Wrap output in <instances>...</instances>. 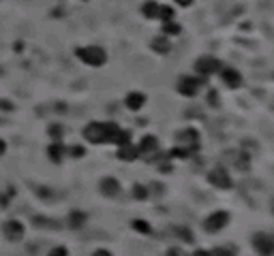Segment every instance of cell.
<instances>
[{
  "instance_id": "19",
  "label": "cell",
  "mask_w": 274,
  "mask_h": 256,
  "mask_svg": "<svg viewBox=\"0 0 274 256\" xmlns=\"http://www.w3.org/2000/svg\"><path fill=\"white\" fill-rule=\"evenodd\" d=\"M174 235H178L182 241H186V243H193V235H191V231L189 229H184V226H174Z\"/></svg>"
},
{
  "instance_id": "22",
  "label": "cell",
  "mask_w": 274,
  "mask_h": 256,
  "mask_svg": "<svg viewBox=\"0 0 274 256\" xmlns=\"http://www.w3.org/2000/svg\"><path fill=\"white\" fill-rule=\"evenodd\" d=\"M84 222H86V213H81V212H73L71 216H69V224H71L73 229H79Z\"/></svg>"
},
{
  "instance_id": "23",
  "label": "cell",
  "mask_w": 274,
  "mask_h": 256,
  "mask_svg": "<svg viewBox=\"0 0 274 256\" xmlns=\"http://www.w3.org/2000/svg\"><path fill=\"white\" fill-rule=\"evenodd\" d=\"M174 13H176V11H174L172 7H167V4H161V7H159V17H156V20H161V21L174 20Z\"/></svg>"
},
{
  "instance_id": "8",
  "label": "cell",
  "mask_w": 274,
  "mask_h": 256,
  "mask_svg": "<svg viewBox=\"0 0 274 256\" xmlns=\"http://www.w3.org/2000/svg\"><path fill=\"white\" fill-rule=\"evenodd\" d=\"M2 231H4V237H7L9 241H20L22 237H24V224L17 222V220H9V222H4Z\"/></svg>"
},
{
  "instance_id": "9",
  "label": "cell",
  "mask_w": 274,
  "mask_h": 256,
  "mask_svg": "<svg viewBox=\"0 0 274 256\" xmlns=\"http://www.w3.org/2000/svg\"><path fill=\"white\" fill-rule=\"evenodd\" d=\"M253 246H255V250H257L259 254H272L274 252V239L270 235H264V233L255 237Z\"/></svg>"
},
{
  "instance_id": "31",
  "label": "cell",
  "mask_w": 274,
  "mask_h": 256,
  "mask_svg": "<svg viewBox=\"0 0 274 256\" xmlns=\"http://www.w3.org/2000/svg\"><path fill=\"white\" fill-rule=\"evenodd\" d=\"M178 4H182V7H189V4H193V0H176Z\"/></svg>"
},
{
  "instance_id": "2",
  "label": "cell",
  "mask_w": 274,
  "mask_h": 256,
  "mask_svg": "<svg viewBox=\"0 0 274 256\" xmlns=\"http://www.w3.org/2000/svg\"><path fill=\"white\" fill-rule=\"evenodd\" d=\"M75 56H77L84 64H88V66H103V64L107 62L105 49L97 47V45H90V47H77L75 49Z\"/></svg>"
},
{
  "instance_id": "24",
  "label": "cell",
  "mask_w": 274,
  "mask_h": 256,
  "mask_svg": "<svg viewBox=\"0 0 274 256\" xmlns=\"http://www.w3.org/2000/svg\"><path fill=\"white\" fill-rule=\"evenodd\" d=\"M48 135H50L51 139H56V141H60V137L65 135V128H62L60 124H51L50 130H48Z\"/></svg>"
},
{
  "instance_id": "16",
  "label": "cell",
  "mask_w": 274,
  "mask_h": 256,
  "mask_svg": "<svg viewBox=\"0 0 274 256\" xmlns=\"http://www.w3.org/2000/svg\"><path fill=\"white\" fill-rule=\"evenodd\" d=\"M159 2H154V0H148V2L142 4V13L144 17H148V20H156L159 17Z\"/></svg>"
},
{
  "instance_id": "20",
  "label": "cell",
  "mask_w": 274,
  "mask_h": 256,
  "mask_svg": "<svg viewBox=\"0 0 274 256\" xmlns=\"http://www.w3.org/2000/svg\"><path fill=\"white\" fill-rule=\"evenodd\" d=\"M163 32L165 34H180L182 32V26L176 24L174 20H167V21H163Z\"/></svg>"
},
{
  "instance_id": "14",
  "label": "cell",
  "mask_w": 274,
  "mask_h": 256,
  "mask_svg": "<svg viewBox=\"0 0 274 256\" xmlns=\"http://www.w3.org/2000/svg\"><path fill=\"white\" fill-rule=\"evenodd\" d=\"M126 107L131 109V111H139V109L144 107V103H146V96L142 94V92H131L129 96H126Z\"/></svg>"
},
{
  "instance_id": "18",
  "label": "cell",
  "mask_w": 274,
  "mask_h": 256,
  "mask_svg": "<svg viewBox=\"0 0 274 256\" xmlns=\"http://www.w3.org/2000/svg\"><path fill=\"white\" fill-rule=\"evenodd\" d=\"M231 156H234V167L238 169V171H249V156L247 154H244V152H234V154H231Z\"/></svg>"
},
{
  "instance_id": "28",
  "label": "cell",
  "mask_w": 274,
  "mask_h": 256,
  "mask_svg": "<svg viewBox=\"0 0 274 256\" xmlns=\"http://www.w3.org/2000/svg\"><path fill=\"white\" fill-rule=\"evenodd\" d=\"M0 109H4V111H13V103H9V101H0Z\"/></svg>"
},
{
  "instance_id": "26",
  "label": "cell",
  "mask_w": 274,
  "mask_h": 256,
  "mask_svg": "<svg viewBox=\"0 0 274 256\" xmlns=\"http://www.w3.org/2000/svg\"><path fill=\"white\" fill-rule=\"evenodd\" d=\"M67 154L75 156V158H79V156H84V148H67Z\"/></svg>"
},
{
  "instance_id": "15",
  "label": "cell",
  "mask_w": 274,
  "mask_h": 256,
  "mask_svg": "<svg viewBox=\"0 0 274 256\" xmlns=\"http://www.w3.org/2000/svg\"><path fill=\"white\" fill-rule=\"evenodd\" d=\"M65 154H67V148H65V145H62L60 141L51 143L50 148H48V156L51 158V162H56V165L62 160V156H65Z\"/></svg>"
},
{
  "instance_id": "3",
  "label": "cell",
  "mask_w": 274,
  "mask_h": 256,
  "mask_svg": "<svg viewBox=\"0 0 274 256\" xmlns=\"http://www.w3.org/2000/svg\"><path fill=\"white\" fill-rule=\"evenodd\" d=\"M206 81H208V77H203V75H201V79H197V77H180L178 92L182 96H195L197 90H199L201 85H206Z\"/></svg>"
},
{
  "instance_id": "4",
  "label": "cell",
  "mask_w": 274,
  "mask_h": 256,
  "mask_svg": "<svg viewBox=\"0 0 274 256\" xmlns=\"http://www.w3.org/2000/svg\"><path fill=\"white\" fill-rule=\"evenodd\" d=\"M227 222H229V213L227 212H214L203 220V229H206L208 233H219V231L225 229Z\"/></svg>"
},
{
  "instance_id": "17",
  "label": "cell",
  "mask_w": 274,
  "mask_h": 256,
  "mask_svg": "<svg viewBox=\"0 0 274 256\" xmlns=\"http://www.w3.org/2000/svg\"><path fill=\"white\" fill-rule=\"evenodd\" d=\"M152 49L156 54H167L172 49V43L165 37H156V39H152Z\"/></svg>"
},
{
  "instance_id": "25",
  "label": "cell",
  "mask_w": 274,
  "mask_h": 256,
  "mask_svg": "<svg viewBox=\"0 0 274 256\" xmlns=\"http://www.w3.org/2000/svg\"><path fill=\"white\" fill-rule=\"evenodd\" d=\"M133 196H135V199H139V201H144V199H148V190L144 188V186H135V188H133Z\"/></svg>"
},
{
  "instance_id": "13",
  "label": "cell",
  "mask_w": 274,
  "mask_h": 256,
  "mask_svg": "<svg viewBox=\"0 0 274 256\" xmlns=\"http://www.w3.org/2000/svg\"><path fill=\"white\" fill-rule=\"evenodd\" d=\"M156 149H159V139L154 135H146L139 143V154H152Z\"/></svg>"
},
{
  "instance_id": "12",
  "label": "cell",
  "mask_w": 274,
  "mask_h": 256,
  "mask_svg": "<svg viewBox=\"0 0 274 256\" xmlns=\"http://www.w3.org/2000/svg\"><path fill=\"white\" fill-rule=\"evenodd\" d=\"M101 192L105 196H118L120 194V184L116 182L114 177H105V179H101Z\"/></svg>"
},
{
  "instance_id": "32",
  "label": "cell",
  "mask_w": 274,
  "mask_h": 256,
  "mask_svg": "<svg viewBox=\"0 0 274 256\" xmlns=\"http://www.w3.org/2000/svg\"><path fill=\"white\" fill-rule=\"evenodd\" d=\"M4 149H7V143H4V141H2V139H0V156H2V154H4Z\"/></svg>"
},
{
  "instance_id": "5",
  "label": "cell",
  "mask_w": 274,
  "mask_h": 256,
  "mask_svg": "<svg viewBox=\"0 0 274 256\" xmlns=\"http://www.w3.org/2000/svg\"><path fill=\"white\" fill-rule=\"evenodd\" d=\"M176 141L180 148H191L193 152H197L199 149V132L195 128H184L176 135Z\"/></svg>"
},
{
  "instance_id": "1",
  "label": "cell",
  "mask_w": 274,
  "mask_h": 256,
  "mask_svg": "<svg viewBox=\"0 0 274 256\" xmlns=\"http://www.w3.org/2000/svg\"><path fill=\"white\" fill-rule=\"evenodd\" d=\"M81 135L88 143H116L125 145L131 141V132L122 130L114 122H90L88 126L81 130Z\"/></svg>"
},
{
  "instance_id": "29",
  "label": "cell",
  "mask_w": 274,
  "mask_h": 256,
  "mask_svg": "<svg viewBox=\"0 0 274 256\" xmlns=\"http://www.w3.org/2000/svg\"><path fill=\"white\" fill-rule=\"evenodd\" d=\"M50 254H51V256H67V250H65V248H56V250H51Z\"/></svg>"
},
{
  "instance_id": "27",
  "label": "cell",
  "mask_w": 274,
  "mask_h": 256,
  "mask_svg": "<svg viewBox=\"0 0 274 256\" xmlns=\"http://www.w3.org/2000/svg\"><path fill=\"white\" fill-rule=\"evenodd\" d=\"M34 224H48V226H58V222H54V220H43V218H34Z\"/></svg>"
},
{
  "instance_id": "11",
  "label": "cell",
  "mask_w": 274,
  "mask_h": 256,
  "mask_svg": "<svg viewBox=\"0 0 274 256\" xmlns=\"http://www.w3.org/2000/svg\"><path fill=\"white\" fill-rule=\"evenodd\" d=\"M221 79L225 81L229 88H240L242 85V77H240V73L234 71V68H221Z\"/></svg>"
},
{
  "instance_id": "21",
  "label": "cell",
  "mask_w": 274,
  "mask_h": 256,
  "mask_svg": "<svg viewBox=\"0 0 274 256\" xmlns=\"http://www.w3.org/2000/svg\"><path fill=\"white\" fill-rule=\"evenodd\" d=\"M131 226H133L135 231L142 233V235H150V233H152V226H150L148 222H146V220H133Z\"/></svg>"
},
{
  "instance_id": "10",
  "label": "cell",
  "mask_w": 274,
  "mask_h": 256,
  "mask_svg": "<svg viewBox=\"0 0 274 256\" xmlns=\"http://www.w3.org/2000/svg\"><path fill=\"white\" fill-rule=\"evenodd\" d=\"M137 156H139V145H133L131 141H129V143H125V145H120V148H118V158H120V160H125V162L137 160Z\"/></svg>"
},
{
  "instance_id": "6",
  "label": "cell",
  "mask_w": 274,
  "mask_h": 256,
  "mask_svg": "<svg viewBox=\"0 0 274 256\" xmlns=\"http://www.w3.org/2000/svg\"><path fill=\"white\" fill-rule=\"evenodd\" d=\"M221 68H223L221 66V60H217V58H212V56H203L195 62V71L203 75V77H208V75H212V73H219Z\"/></svg>"
},
{
  "instance_id": "7",
  "label": "cell",
  "mask_w": 274,
  "mask_h": 256,
  "mask_svg": "<svg viewBox=\"0 0 274 256\" xmlns=\"http://www.w3.org/2000/svg\"><path fill=\"white\" fill-rule=\"evenodd\" d=\"M208 179H210V184L214 186V188H221V190H229L231 188V177H229V173L225 171L223 167H217V169H212L210 171V175H208Z\"/></svg>"
},
{
  "instance_id": "30",
  "label": "cell",
  "mask_w": 274,
  "mask_h": 256,
  "mask_svg": "<svg viewBox=\"0 0 274 256\" xmlns=\"http://www.w3.org/2000/svg\"><path fill=\"white\" fill-rule=\"evenodd\" d=\"M208 98H210V103H212V105H217L219 101H217V92H214V90H210L208 92Z\"/></svg>"
}]
</instances>
